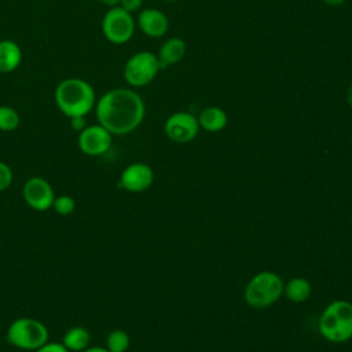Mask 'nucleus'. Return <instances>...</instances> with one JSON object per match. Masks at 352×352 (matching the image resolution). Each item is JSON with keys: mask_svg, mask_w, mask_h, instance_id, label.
Segmentation results:
<instances>
[{"mask_svg": "<svg viewBox=\"0 0 352 352\" xmlns=\"http://www.w3.org/2000/svg\"><path fill=\"white\" fill-rule=\"evenodd\" d=\"M199 129L198 118L187 111H176L170 114L164 124L165 135L175 143H188L194 140Z\"/></svg>", "mask_w": 352, "mask_h": 352, "instance_id": "obj_8", "label": "nucleus"}, {"mask_svg": "<svg viewBox=\"0 0 352 352\" xmlns=\"http://www.w3.org/2000/svg\"><path fill=\"white\" fill-rule=\"evenodd\" d=\"M129 346L131 338L125 330L114 329L106 337V349L110 352H126Z\"/></svg>", "mask_w": 352, "mask_h": 352, "instance_id": "obj_18", "label": "nucleus"}, {"mask_svg": "<svg viewBox=\"0 0 352 352\" xmlns=\"http://www.w3.org/2000/svg\"><path fill=\"white\" fill-rule=\"evenodd\" d=\"M91 334L82 326L70 327L62 337V344L70 352H82L89 346Z\"/></svg>", "mask_w": 352, "mask_h": 352, "instance_id": "obj_17", "label": "nucleus"}, {"mask_svg": "<svg viewBox=\"0 0 352 352\" xmlns=\"http://www.w3.org/2000/svg\"><path fill=\"white\" fill-rule=\"evenodd\" d=\"M22 195L29 208L37 212H44L52 208L55 192L52 186L43 177L34 176L25 182Z\"/></svg>", "mask_w": 352, "mask_h": 352, "instance_id": "obj_10", "label": "nucleus"}, {"mask_svg": "<svg viewBox=\"0 0 352 352\" xmlns=\"http://www.w3.org/2000/svg\"><path fill=\"white\" fill-rule=\"evenodd\" d=\"M113 135L100 124L87 125L78 133V147L80 150L89 157H98L109 151L111 147Z\"/></svg>", "mask_w": 352, "mask_h": 352, "instance_id": "obj_9", "label": "nucleus"}, {"mask_svg": "<svg viewBox=\"0 0 352 352\" xmlns=\"http://www.w3.org/2000/svg\"><path fill=\"white\" fill-rule=\"evenodd\" d=\"M34 352H70L62 342H45L43 346L36 349Z\"/></svg>", "mask_w": 352, "mask_h": 352, "instance_id": "obj_23", "label": "nucleus"}, {"mask_svg": "<svg viewBox=\"0 0 352 352\" xmlns=\"http://www.w3.org/2000/svg\"><path fill=\"white\" fill-rule=\"evenodd\" d=\"M99 3L107 6V7H116L120 4V0H98Z\"/></svg>", "mask_w": 352, "mask_h": 352, "instance_id": "obj_27", "label": "nucleus"}, {"mask_svg": "<svg viewBox=\"0 0 352 352\" xmlns=\"http://www.w3.org/2000/svg\"><path fill=\"white\" fill-rule=\"evenodd\" d=\"M52 209L59 214V216H69L74 212L76 209V201L73 199V197L62 194L55 197L54 204H52Z\"/></svg>", "mask_w": 352, "mask_h": 352, "instance_id": "obj_20", "label": "nucleus"}, {"mask_svg": "<svg viewBox=\"0 0 352 352\" xmlns=\"http://www.w3.org/2000/svg\"><path fill=\"white\" fill-rule=\"evenodd\" d=\"M283 280L272 271H261L248 282L243 298L254 309H264L274 305L283 294Z\"/></svg>", "mask_w": 352, "mask_h": 352, "instance_id": "obj_4", "label": "nucleus"}, {"mask_svg": "<svg viewBox=\"0 0 352 352\" xmlns=\"http://www.w3.org/2000/svg\"><path fill=\"white\" fill-rule=\"evenodd\" d=\"M164 1H177V0H164Z\"/></svg>", "mask_w": 352, "mask_h": 352, "instance_id": "obj_29", "label": "nucleus"}, {"mask_svg": "<svg viewBox=\"0 0 352 352\" xmlns=\"http://www.w3.org/2000/svg\"><path fill=\"white\" fill-rule=\"evenodd\" d=\"M94 110L98 124L111 135H126L143 122L146 104L136 91L114 88L96 100Z\"/></svg>", "mask_w": 352, "mask_h": 352, "instance_id": "obj_1", "label": "nucleus"}, {"mask_svg": "<svg viewBox=\"0 0 352 352\" xmlns=\"http://www.w3.org/2000/svg\"><path fill=\"white\" fill-rule=\"evenodd\" d=\"M320 336L334 344L352 338V302L346 300L331 301L322 312L318 323Z\"/></svg>", "mask_w": 352, "mask_h": 352, "instance_id": "obj_3", "label": "nucleus"}, {"mask_svg": "<svg viewBox=\"0 0 352 352\" xmlns=\"http://www.w3.org/2000/svg\"><path fill=\"white\" fill-rule=\"evenodd\" d=\"M82 352H110V351H107L106 346H88Z\"/></svg>", "mask_w": 352, "mask_h": 352, "instance_id": "obj_25", "label": "nucleus"}, {"mask_svg": "<svg viewBox=\"0 0 352 352\" xmlns=\"http://www.w3.org/2000/svg\"><path fill=\"white\" fill-rule=\"evenodd\" d=\"M154 182V172L144 162H133L124 168L120 175V186L129 192L146 191Z\"/></svg>", "mask_w": 352, "mask_h": 352, "instance_id": "obj_11", "label": "nucleus"}, {"mask_svg": "<svg viewBox=\"0 0 352 352\" xmlns=\"http://www.w3.org/2000/svg\"><path fill=\"white\" fill-rule=\"evenodd\" d=\"M8 344L22 351H36L48 341L47 326L34 318H18L7 329Z\"/></svg>", "mask_w": 352, "mask_h": 352, "instance_id": "obj_5", "label": "nucleus"}, {"mask_svg": "<svg viewBox=\"0 0 352 352\" xmlns=\"http://www.w3.org/2000/svg\"><path fill=\"white\" fill-rule=\"evenodd\" d=\"M346 103L352 107V82H351V85L346 89Z\"/></svg>", "mask_w": 352, "mask_h": 352, "instance_id": "obj_28", "label": "nucleus"}, {"mask_svg": "<svg viewBox=\"0 0 352 352\" xmlns=\"http://www.w3.org/2000/svg\"><path fill=\"white\" fill-rule=\"evenodd\" d=\"M161 70L157 54L151 51H139L133 54L124 65V80L129 87L140 88L148 85Z\"/></svg>", "mask_w": 352, "mask_h": 352, "instance_id": "obj_6", "label": "nucleus"}, {"mask_svg": "<svg viewBox=\"0 0 352 352\" xmlns=\"http://www.w3.org/2000/svg\"><path fill=\"white\" fill-rule=\"evenodd\" d=\"M136 29L133 15L122 10L120 6L110 7L102 19V33L107 41L120 45L128 43Z\"/></svg>", "mask_w": 352, "mask_h": 352, "instance_id": "obj_7", "label": "nucleus"}, {"mask_svg": "<svg viewBox=\"0 0 352 352\" xmlns=\"http://www.w3.org/2000/svg\"><path fill=\"white\" fill-rule=\"evenodd\" d=\"M70 126L73 131L76 132H81L85 126H87V122H85V117H74V118H70Z\"/></svg>", "mask_w": 352, "mask_h": 352, "instance_id": "obj_24", "label": "nucleus"}, {"mask_svg": "<svg viewBox=\"0 0 352 352\" xmlns=\"http://www.w3.org/2000/svg\"><path fill=\"white\" fill-rule=\"evenodd\" d=\"M136 25L139 29L151 38L162 37L169 30V19L158 8H143L138 14Z\"/></svg>", "mask_w": 352, "mask_h": 352, "instance_id": "obj_12", "label": "nucleus"}, {"mask_svg": "<svg viewBox=\"0 0 352 352\" xmlns=\"http://www.w3.org/2000/svg\"><path fill=\"white\" fill-rule=\"evenodd\" d=\"M118 6H120L122 10L128 11L129 14H133V12L142 10L143 0H120V4H118Z\"/></svg>", "mask_w": 352, "mask_h": 352, "instance_id": "obj_22", "label": "nucleus"}, {"mask_svg": "<svg viewBox=\"0 0 352 352\" xmlns=\"http://www.w3.org/2000/svg\"><path fill=\"white\" fill-rule=\"evenodd\" d=\"M22 63V50L14 40H0V73H11Z\"/></svg>", "mask_w": 352, "mask_h": 352, "instance_id": "obj_14", "label": "nucleus"}, {"mask_svg": "<svg viewBox=\"0 0 352 352\" xmlns=\"http://www.w3.org/2000/svg\"><path fill=\"white\" fill-rule=\"evenodd\" d=\"M311 293L312 286L309 280L302 276H294L283 286V294L292 302H304L311 297Z\"/></svg>", "mask_w": 352, "mask_h": 352, "instance_id": "obj_16", "label": "nucleus"}, {"mask_svg": "<svg viewBox=\"0 0 352 352\" xmlns=\"http://www.w3.org/2000/svg\"><path fill=\"white\" fill-rule=\"evenodd\" d=\"M54 99L60 113L69 120L74 117H85L96 104L94 87L80 77L62 80L55 88Z\"/></svg>", "mask_w": 352, "mask_h": 352, "instance_id": "obj_2", "label": "nucleus"}, {"mask_svg": "<svg viewBox=\"0 0 352 352\" xmlns=\"http://www.w3.org/2000/svg\"><path fill=\"white\" fill-rule=\"evenodd\" d=\"M21 117L18 111L7 104L0 106V131L1 132H11L19 126Z\"/></svg>", "mask_w": 352, "mask_h": 352, "instance_id": "obj_19", "label": "nucleus"}, {"mask_svg": "<svg viewBox=\"0 0 352 352\" xmlns=\"http://www.w3.org/2000/svg\"><path fill=\"white\" fill-rule=\"evenodd\" d=\"M197 118H198L199 128H202L206 132H220L221 129L226 128L228 122L227 113L219 106L205 107Z\"/></svg>", "mask_w": 352, "mask_h": 352, "instance_id": "obj_15", "label": "nucleus"}, {"mask_svg": "<svg viewBox=\"0 0 352 352\" xmlns=\"http://www.w3.org/2000/svg\"><path fill=\"white\" fill-rule=\"evenodd\" d=\"M14 179L12 169L3 161H0V191L7 190Z\"/></svg>", "mask_w": 352, "mask_h": 352, "instance_id": "obj_21", "label": "nucleus"}, {"mask_svg": "<svg viewBox=\"0 0 352 352\" xmlns=\"http://www.w3.org/2000/svg\"><path fill=\"white\" fill-rule=\"evenodd\" d=\"M184 54H186L184 40H182L180 37H170L165 40L157 54L161 69L176 65L179 60L183 59Z\"/></svg>", "mask_w": 352, "mask_h": 352, "instance_id": "obj_13", "label": "nucleus"}, {"mask_svg": "<svg viewBox=\"0 0 352 352\" xmlns=\"http://www.w3.org/2000/svg\"><path fill=\"white\" fill-rule=\"evenodd\" d=\"M322 1L327 6H331V7H338V6L345 3V0H322Z\"/></svg>", "mask_w": 352, "mask_h": 352, "instance_id": "obj_26", "label": "nucleus"}]
</instances>
